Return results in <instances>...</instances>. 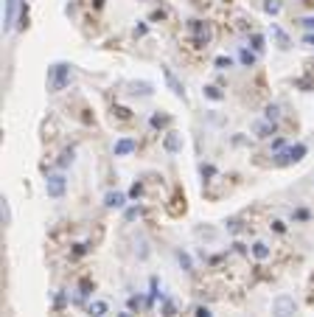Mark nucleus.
Instances as JSON below:
<instances>
[{
  "instance_id": "1",
  "label": "nucleus",
  "mask_w": 314,
  "mask_h": 317,
  "mask_svg": "<svg viewBox=\"0 0 314 317\" xmlns=\"http://www.w3.org/2000/svg\"><path fill=\"white\" fill-rule=\"evenodd\" d=\"M45 82H48V93H62L73 82V65L70 62H54L48 67Z\"/></svg>"
},
{
  "instance_id": "2",
  "label": "nucleus",
  "mask_w": 314,
  "mask_h": 317,
  "mask_svg": "<svg viewBox=\"0 0 314 317\" xmlns=\"http://www.w3.org/2000/svg\"><path fill=\"white\" fill-rule=\"evenodd\" d=\"M188 31L193 34V45H197V48L211 45V39H213L211 23H205V20H188Z\"/></svg>"
},
{
  "instance_id": "3",
  "label": "nucleus",
  "mask_w": 314,
  "mask_h": 317,
  "mask_svg": "<svg viewBox=\"0 0 314 317\" xmlns=\"http://www.w3.org/2000/svg\"><path fill=\"white\" fill-rule=\"evenodd\" d=\"M67 191V180L62 171H56V174H48V180H45V194L51 196V200H62Z\"/></svg>"
},
{
  "instance_id": "4",
  "label": "nucleus",
  "mask_w": 314,
  "mask_h": 317,
  "mask_svg": "<svg viewBox=\"0 0 314 317\" xmlns=\"http://www.w3.org/2000/svg\"><path fill=\"white\" fill-rule=\"evenodd\" d=\"M295 311H297V303L292 295H278L272 300V314L275 317H295Z\"/></svg>"
},
{
  "instance_id": "5",
  "label": "nucleus",
  "mask_w": 314,
  "mask_h": 317,
  "mask_svg": "<svg viewBox=\"0 0 314 317\" xmlns=\"http://www.w3.org/2000/svg\"><path fill=\"white\" fill-rule=\"evenodd\" d=\"M250 129H253V135L258 140H266V138H272V135H278V127H275V121H269V118H255V121L250 124Z\"/></svg>"
},
{
  "instance_id": "6",
  "label": "nucleus",
  "mask_w": 314,
  "mask_h": 317,
  "mask_svg": "<svg viewBox=\"0 0 314 317\" xmlns=\"http://www.w3.org/2000/svg\"><path fill=\"white\" fill-rule=\"evenodd\" d=\"M135 149H138V140L135 138H118L112 146V154L115 157H127V154H132Z\"/></svg>"
},
{
  "instance_id": "7",
  "label": "nucleus",
  "mask_w": 314,
  "mask_h": 317,
  "mask_svg": "<svg viewBox=\"0 0 314 317\" xmlns=\"http://www.w3.org/2000/svg\"><path fill=\"white\" fill-rule=\"evenodd\" d=\"M163 76H166V85H169V90L174 93L177 98H182V101H185V87H182V82L174 76V70H171V67H163Z\"/></svg>"
},
{
  "instance_id": "8",
  "label": "nucleus",
  "mask_w": 314,
  "mask_h": 317,
  "mask_svg": "<svg viewBox=\"0 0 314 317\" xmlns=\"http://www.w3.org/2000/svg\"><path fill=\"white\" fill-rule=\"evenodd\" d=\"M104 205H107L109 211H121V208L127 205V194H124V191H109V194L104 196Z\"/></svg>"
},
{
  "instance_id": "9",
  "label": "nucleus",
  "mask_w": 314,
  "mask_h": 317,
  "mask_svg": "<svg viewBox=\"0 0 314 317\" xmlns=\"http://www.w3.org/2000/svg\"><path fill=\"white\" fill-rule=\"evenodd\" d=\"M163 149L169 154H177L182 149V135L180 132H166V138H163Z\"/></svg>"
},
{
  "instance_id": "10",
  "label": "nucleus",
  "mask_w": 314,
  "mask_h": 317,
  "mask_svg": "<svg viewBox=\"0 0 314 317\" xmlns=\"http://www.w3.org/2000/svg\"><path fill=\"white\" fill-rule=\"evenodd\" d=\"M272 39H275V45H278L281 51H289L292 48V39H289V34H286L281 25H272Z\"/></svg>"
},
{
  "instance_id": "11",
  "label": "nucleus",
  "mask_w": 314,
  "mask_h": 317,
  "mask_svg": "<svg viewBox=\"0 0 314 317\" xmlns=\"http://www.w3.org/2000/svg\"><path fill=\"white\" fill-rule=\"evenodd\" d=\"M14 14H17V0H6V14H3V31L14 28Z\"/></svg>"
},
{
  "instance_id": "12",
  "label": "nucleus",
  "mask_w": 314,
  "mask_h": 317,
  "mask_svg": "<svg viewBox=\"0 0 314 317\" xmlns=\"http://www.w3.org/2000/svg\"><path fill=\"white\" fill-rule=\"evenodd\" d=\"M250 253H253L255 261H266V258L272 256V250H269V244H266V242H255L253 247H250Z\"/></svg>"
},
{
  "instance_id": "13",
  "label": "nucleus",
  "mask_w": 314,
  "mask_h": 317,
  "mask_svg": "<svg viewBox=\"0 0 314 317\" xmlns=\"http://www.w3.org/2000/svg\"><path fill=\"white\" fill-rule=\"evenodd\" d=\"M129 93H132V96H151V93H154V87L149 85V82H129Z\"/></svg>"
},
{
  "instance_id": "14",
  "label": "nucleus",
  "mask_w": 314,
  "mask_h": 317,
  "mask_svg": "<svg viewBox=\"0 0 314 317\" xmlns=\"http://www.w3.org/2000/svg\"><path fill=\"white\" fill-rule=\"evenodd\" d=\"M107 311H109L107 300H90V303H87V314L90 317H104Z\"/></svg>"
},
{
  "instance_id": "15",
  "label": "nucleus",
  "mask_w": 314,
  "mask_h": 317,
  "mask_svg": "<svg viewBox=\"0 0 314 317\" xmlns=\"http://www.w3.org/2000/svg\"><path fill=\"white\" fill-rule=\"evenodd\" d=\"M239 62H242L244 67H253L255 62H258V54H255L253 48H239Z\"/></svg>"
},
{
  "instance_id": "16",
  "label": "nucleus",
  "mask_w": 314,
  "mask_h": 317,
  "mask_svg": "<svg viewBox=\"0 0 314 317\" xmlns=\"http://www.w3.org/2000/svg\"><path fill=\"white\" fill-rule=\"evenodd\" d=\"M202 96H205V98H211V101H224V90H222L219 85H205Z\"/></svg>"
},
{
  "instance_id": "17",
  "label": "nucleus",
  "mask_w": 314,
  "mask_h": 317,
  "mask_svg": "<svg viewBox=\"0 0 314 317\" xmlns=\"http://www.w3.org/2000/svg\"><path fill=\"white\" fill-rule=\"evenodd\" d=\"M250 48H253L255 54H264V48H266V39H264V34L253 31V34H250Z\"/></svg>"
},
{
  "instance_id": "18",
  "label": "nucleus",
  "mask_w": 314,
  "mask_h": 317,
  "mask_svg": "<svg viewBox=\"0 0 314 317\" xmlns=\"http://www.w3.org/2000/svg\"><path fill=\"white\" fill-rule=\"evenodd\" d=\"M149 124H151V129H163V127H169V124H171V115H166V112H154V115L149 118Z\"/></svg>"
},
{
  "instance_id": "19",
  "label": "nucleus",
  "mask_w": 314,
  "mask_h": 317,
  "mask_svg": "<svg viewBox=\"0 0 314 317\" xmlns=\"http://www.w3.org/2000/svg\"><path fill=\"white\" fill-rule=\"evenodd\" d=\"M286 152H289V160H292V163H297V160H303V157H306V152H308V149H306V143H295V146H289Z\"/></svg>"
},
{
  "instance_id": "20",
  "label": "nucleus",
  "mask_w": 314,
  "mask_h": 317,
  "mask_svg": "<svg viewBox=\"0 0 314 317\" xmlns=\"http://www.w3.org/2000/svg\"><path fill=\"white\" fill-rule=\"evenodd\" d=\"M281 9H284V3H281V0H264V12L269 14V17L281 14Z\"/></svg>"
},
{
  "instance_id": "21",
  "label": "nucleus",
  "mask_w": 314,
  "mask_h": 317,
  "mask_svg": "<svg viewBox=\"0 0 314 317\" xmlns=\"http://www.w3.org/2000/svg\"><path fill=\"white\" fill-rule=\"evenodd\" d=\"M177 261L182 264V269H185V272H193V261H191V256H188L185 250H180V253H177Z\"/></svg>"
},
{
  "instance_id": "22",
  "label": "nucleus",
  "mask_w": 314,
  "mask_h": 317,
  "mask_svg": "<svg viewBox=\"0 0 314 317\" xmlns=\"http://www.w3.org/2000/svg\"><path fill=\"white\" fill-rule=\"evenodd\" d=\"M213 65H216V70H227V67H233V59L224 54H219L216 59H213Z\"/></svg>"
},
{
  "instance_id": "23",
  "label": "nucleus",
  "mask_w": 314,
  "mask_h": 317,
  "mask_svg": "<svg viewBox=\"0 0 314 317\" xmlns=\"http://www.w3.org/2000/svg\"><path fill=\"white\" fill-rule=\"evenodd\" d=\"M278 115H281V107L278 104H269L264 110V118H269V121H278Z\"/></svg>"
},
{
  "instance_id": "24",
  "label": "nucleus",
  "mask_w": 314,
  "mask_h": 317,
  "mask_svg": "<svg viewBox=\"0 0 314 317\" xmlns=\"http://www.w3.org/2000/svg\"><path fill=\"white\" fill-rule=\"evenodd\" d=\"M174 314H177V306H174V300L163 298V317H174Z\"/></svg>"
},
{
  "instance_id": "25",
  "label": "nucleus",
  "mask_w": 314,
  "mask_h": 317,
  "mask_svg": "<svg viewBox=\"0 0 314 317\" xmlns=\"http://www.w3.org/2000/svg\"><path fill=\"white\" fill-rule=\"evenodd\" d=\"M17 28L20 31L28 28V6H20V23H17Z\"/></svg>"
},
{
  "instance_id": "26",
  "label": "nucleus",
  "mask_w": 314,
  "mask_h": 317,
  "mask_svg": "<svg viewBox=\"0 0 314 317\" xmlns=\"http://www.w3.org/2000/svg\"><path fill=\"white\" fill-rule=\"evenodd\" d=\"M70 163H73V149H65V152H62V157H59V169H67Z\"/></svg>"
},
{
  "instance_id": "27",
  "label": "nucleus",
  "mask_w": 314,
  "mask_h": 317,
  "mask_svg": "<svg viewBox=\"0 0 314 317\" xmlns=\"http://www.w3.org/2000/svg\"><path fill=\"white\" fill-rule=\"evenodd\" d=\"M224 227H227V233H239V230H242V219H227V222H224Z\"/></svg>"
},
{
  "instance_id": "28",
  "label": "nucleus",
  "mask_w": 314,
  "mask_h": 317,
  "mask_svg": "<svg viewBox=\"0 0 314 317\" xmlns=\"http://www.w3.org/2000/svg\"><path fill=\"white\" fill-rule=\"evenodd\" d=\"M138 216H140V208H127V211H124V219H127V222L138 219Z\"/></svg>"
},
{
  "instance_id": "29",
  "label": "nucleus",
  "mask_w": 314,
  "mask_h": 317,
  "mask_svg": "<svg viewBox=\"0 0 314 317\" xmlns=\"http://www.w3.org/2000/svg\"><path fill=\"white\" fill-rule=\"evenodd\" d=\"M193 317H213V314H211L208 306H197V309H193Z\"/></svg>"
},
{
  "instance_id": "30",
  "label": "nucleus",
  "mask_w": 314,
  "mask_h": 317,
  "mask_svg": "<svg viewBox=\"0 0 314 317\" xmlns=\"http://www.w3.org/2000/svg\"><path fill=\"white\" fill-rule=\"evenodd\" d=\"M140 194H143V185H140V183H135L132 188H129V196H132V200H138Z\"/></svg>"
},
{
  "instance_id": "31",
  "label": "nucleus",
  "mask_w": 314,
  "mask_h": 317,
  "mask_svg": "<svg viewBox=\"0 0 314 317\" xmlns=\"http://www.w3.org/2000/svg\"><path fill=\"white\" fill-rule=\"evenodd\" d=\"M272 230H275V233H286V222H281V219H275V222H272Z\"/></svg>"
},
{
  "instance_id": "32",
  "label": "nucleus",
  "mask_w": 314,
  "mask_h": 317,
  "mask_svg": "<svg viewBox=\"0 0 314 317\" xmlns=\"http://www.w3.org/2000/svg\"><path fill=\"white\" fill-rule=\"evenodd\" d=\"M308 216H311V214H308L306 208H300V211H295V222H306Z\"/></svg>"
},
{
  "instance_id": "33",
  "label": "nucleus",
  "mask_w": 314,
  "mask_h": 317,
  "mask_svg": "<svg viewBox=\"0 0 314 317\" xmlns=\"http://www.w3.org/2000/svg\"><path fill=\"white\" fill-rule=\"evenodd\" d=\"M12 222V211H9V202L3 200V225H9Z\"/></svg>"
},
{
  "instance_id": "34",
  "label": "nucleus",
  "mask_w": 314,
  "mask_h": 317,
  "mask_svg": "<svg viewBox=\"0 0 314 317\" xmlns=\"http://www.w3.org/2000/svg\"><path fill=\"white\" fill-rule=\"evenodd\" d=\"M297 23H300L306 31H314V17H303V20H297Z\"/></svg>"
},
{
  "instance_id": "35",
  "label": "nucleus",
  "mask_w": 314,
  "mask_h": 317,
  "mask_svg": "<svg viewBox=\"0 0 314 317\" xmlns=\"http://www.w3.org/2000/svg\"><path fill=\"white\" fill-rule=\"evenodd\" d=\"M115 115H118V118H121V121H127V118H129V110H127V107H115Z\"/></svg>"
},
{
  "instance_id": "36",
  "label": "nucleus",
  "mask_w": 314,
  "mask_h": 317,
  "mask_svg": "<svg viewBox=\"0 0 314 317\" xmlns=\"http://www.w3.org/2000/svg\"><path fill=\"white\" fill-rule=\"evenodd\" d=\"M146 31H149V25H146V23H138V25H135V37H143Z\"/></svg>"
},
{
  "instance_id": "37",
  "label": "nucleus",
  "mask_w": 314,
  "mask_h": 317,
  "mask_svg": "<svg viewBox=\"0 0 314 317\" xmlns=\"http://www.w3.org/2000/svg\"><path fill=\"white\" fill-rule=\"evenodd\" d=\"M213 174H216V169H213V166H205V163H202V177H213Z\"/></svg>"
},
{
  "instance_id": "38",
  "label": "nucleus",
  "mask_w": 314,
  "mask_h": 317,
  "mask_svg": "<svg viewBox=\"0 0 314 317\" xmlns=\"http://www.w3.org/2000/svg\"><path fill=\"white\" fill-rule=\"evenodd\" d=\"M295 85L300 87V90H311V82H308V79H297Z\"/></svg>"
},
{
  "instance_id": "39",
  "label": "nucleus",
  "mask_w": 314,
  "mask_h": 317,
  "mask_svg": "<svg viewBox=\"0 0 314 317\" xmlns=\"http://www.w3.org/2000/svg\"><path fill=\"white\" fill-rule=\"evenodd\" d=\"M284 149V138H275L272 140V152H281Z\"/></svg>"
},
{
  "instance_id": "40",
  "label": "nucleus",
  "mask_w": 314,
  "mask_h": 317,
  "mask_svg": "<svg viewBox=\"0 0 314 317\" xmlns=\"http://www.w3.org/2000/svg\"><path fill=\"white\" fill-rule=\"evenodd\" d=\"M87 250H90V247H87V244H76V250H73V256H85Z\"/></svg>"
},
{
  "instance_id": "41",
  "label": "nucleus",
  "mask_w": 314,
  "mask_h": 317,
  "mask_svg": "<svg viewBox=\"0 0 314 317\" xmlns=\"http://www.w3.org/2000/svg\"><path fill=\"white\" fill-rule=\"evenodd\" d=\"M129 309H140V298H138V295H132V298H129Z\"/></svg>"
},
{
  "instance_id": "42",
  "label": "nucleus",
  "mask_w": 314,
  "mask_h": 317,
  "mask_svg": "<svg viewBox=\"0 0 314 317\" xmlns=\"http://www.w3.org/2000/svg\"><path fill=\"white\" fill-rule=\"evenodd\" d=\"M303 43H306V45H311V48H314V31H308L306 37H303Z\"/></svg>"
},
{
  "instance_id": "43",
  "label": "nucleus",
  "mask_w": 314,
  "mask_h": 317,
  "mask_svg": "<svg viewBox=\"0 0 314 317\" xmlns=\"http://www.w3.org/2000/svg\"><path fill=\"white\" fill-rule=\"evenodd\" d=\"M93 3H96V9H101V6H104V0H93Z\"/></svg>"
},
{
  "instance_id": "44",
  "label": "nucleus",
  "mask_w": 314,
  "mask_h": 317,
  "mask_svg": "<svg viewBox=\"0 0 314 317\" xmlns=\"http://www.w3.org/2000/svg\"><path fill=\"white\" fill-rule=\"evenodd\" d=\"M300 3H306V6H314V0H300Z\"/></svg>"
},
{
  "instance_id": "45",
  "label": "nucleus",
  "mask_w": 314,
  "mask_h": 317,
  "mask_svg": "<svg viewBox=\"0 0 314 317\" xmlns=\"http://www.w3.org/2000/svg\"><path fill=\"white\" fill-rule=\"evenodd\" d=\"M121 317H132V311H121Z\"/></svg>"
}]
</instances>
